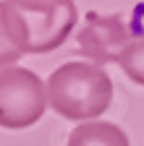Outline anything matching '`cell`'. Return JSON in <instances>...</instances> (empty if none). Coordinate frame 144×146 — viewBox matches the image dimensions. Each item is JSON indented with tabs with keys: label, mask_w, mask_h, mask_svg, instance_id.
<instances>
[{
	"label": "cell",
	"mask_w": 144,
	"mask_h": 146,
	"mask_svg": "<svg viewBox=\"0 0 144 146\" xmlns=\"http://www.w3.org/2000/svg\"><path fill=\"white\" fill-rule=\"evenodd\" d=\"M13 5H21V8H52V5H60L68 3V0H11Z\"/></svg>",
	"instance_id": "obj_8"
},
{
	"label": "cell",
	"mask_w": 144,
	"mask_h": 146,
	"mask_svg": "<svg viewBox=\"0 0 144 146\" xmlns=\"http://www.w3.org/2000/svg\"><path fill=\"white\" fill-rule=\"evenodd\" d=\"M47 84L29 68L8 65L0 70V128L24 131L47 110Z\"/></svg>",
	"instance_id": "obj_3"
},
{
	"label": "cell",
	"mask_w": 144,
	"mask_h": 146,
	"mask_svg": "<svg viewBox=\"0 0 144 146\" xmlns=\"http://www.w3.org/2000/svg\"><path fill=\"white\" fill-rule=\"evenodd\" d=\"M118 65L123 68V73H126L134 84L144 86V31L136 34L134 39H131V44L123 50Z\"/></svg>",
	"instance_id": "obj_6"
},
{
	"label": "cell",
	"mask_w": 144,
	"mask_h": 146,
	"mask_svg": "<svg viewBox=\"0 0 144 146\" xmlns=\"http://www.w3.org/2000/svg\"><path fill=\"white\" fill-rule=\"evenodd\" d=\"M66 146H131V143H129V136L123 133V128H118L115 123L89 120L71 131Z\"/></svg>",
	"instance_id": "obj_5"
},
{
	"label": "cell",
	"mask_w": 144,
	"mask_h": 146,
	"mask_svg": "<svg viewBox=\"0 0 144 146\" xmlns=\"http://www.w3.org/2000/svg\"><path fill=\"white\" fill-rule=\"evenodd\" d=\"M136 34H131L123 16H100L86 13L84 24L76 34V44L84 58L92 63H118L123 50L131 44Z\"/></svg>",
	"instance_id": "obj_4"
},
{
	"label": "cell",
	"mask_w": 144,
	"mask_h": 146,
	"mask_svg": "<svg viewBox=\"0 0 144 146\" xmlns=\"http://www.w3.org/2000/svg\"><path fill=\"white\" fill-rule=\"evenodd\" d=\"M5 24L13 44L24 55H42L60 47L76 26V5L74 0L52 8H21L5 0Z\"/></svg>",
	"instance_id": "obj_2"
},
{
	"label": "cell",
	"mask_w": 144,
	"mask_h": 146,
	"mask_svg": "<svg viewBox=\"0 0 144 146\" xmlns=\"http://www.w3.org/2000/svg\"><path fill=\"white\" fill-rule=\"evenodd\" d=\"M52 112L68 120H94L113 104V81L100 63H63L47 78Z\"/></svg>",
	"instance_id": "obj_1"
},
{
	"label": "cell",
	"mask_w": 144,
	"mask_h": 146,
	"mask_svg": "<svg viewBox=\"0 0 144 146\" xmlns=\"http://www.w3.org/2000/svg\"><path fill=\"white\" fill-rule=\"evenodd\" d=\"M5 0H0V70L8 68V65H16L21 58H24V52L13 44L11 39V31H8V24H5Z\"/></svg>",
	"instance_id": "obj_7"
}]
</instances>
